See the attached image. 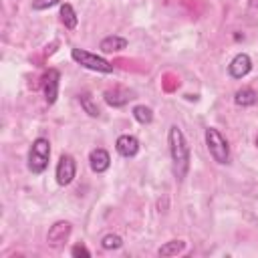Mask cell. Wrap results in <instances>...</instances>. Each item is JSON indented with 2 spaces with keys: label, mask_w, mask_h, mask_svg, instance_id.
Segmentation results:
<instances>
[{
  "label": "cell",
  "mask_w": 258,
  "mask_h": 258,
  "mask_svg": "<svg viewBox=\"0 0 258 258\" xmlns=\"http://www.w3.org/2000/svg\"><path fill=\"white\" fill-rule=\"evenodd\" d=\"M167 143H169V155H171V165H173V175L175 179H183L189 169V145L185 141V135L177 125L169 127L167 133Z\"/></svg>",
  "instance_id": "obj_1"
},
{
  "label": "cell",
  "mask_w": 258,
  "mask_h": 258,
  "mask_svg": "<svg viewBox=\"0 0 258 258\" xmlns=\"http://www.w3.org/2000/svg\"><path fill=\"white\" fill-rule=\"evenodd\" d=\"M50 157V143L44 137H38L32 141V147L28 151V169L32 173H42L48 167Z\"/></svg>",
  "instance_id": "obj_2"
},
{
  "label": "cell",
  "mask_w": 258,
  "mask_h": 258,
  "mask_svg": "<svg viewBox=\"0 0 258 258\" xmlns=\"http://www.w3.org/2000/svg\"><path fill=\"white\" fill-rule=\"evenodd\" d=\"M206 145H208L210 155L214 157V161L228 163V159H230V147H228V141L224 139V135L216 127H208L206 129Z\"/></svg>",
  "instance_id": "obj_3"
},
{
  "label": "cell",
  "mask_w": 258,
  "mask_h": 258,
  "mask_svg": "<svg viewBox=\"0 0 258 258\" xmlns=\"http://www.w3.org/2000/svg\"><path fill=\"white\" fill-rule=\"evenodd\" d=\"M71 56H73L75 62H79L85 69H91V71H97V73H113V62H109L107 58H103L99 54H93L89 50L73 48L71 50Z\"/></svg>",
  "instance_id": "obj_4"
},
{
  "label": "cell",
  "mask_w": 258,
  "mask_h": 258,
  "mask_svg": "<svg viewBox=\"0 0 258 258\" xmlns=\"http://www.w3.org/2000/svg\"><path fill=\"white\" fill-rule=\"evenodd\" d=\"M75 173H77V163H75L73 155L62 153L58 163H56V183L58 185H69L75 179Z\"/></svg>",
  "instance_id": "obj_5"
},
{
  "label": "cell",
  "mask_w": 258,
  "mask_h": 258,
  "mask_svg": "<svg viewBox=\"0 0 258 258\" xmlns=\"http://www.w3.org/2000/svg\"><path fill=\"white\" fill-rule=\"evenodd\" d=\"M58 81H60V73L56 69H48L42 77V91L48 105H52L58 97Z\"/></svg>",
  "instance_id": "obj_6"
},
{
  "label": "cell",
  "mask_w": 258,
  "mask_h": 258,
  "mask_svg": "<svg viewBox=\"0 0 258 258\" xmlns=\"http://www.w3.org/2000/svg\"><path fill=\"white\" fill-rule=\"evenodd\" d=\"M71 236V224L69 222H54L52 226H50V230H48V234H46V242H48V246H52V248H60L64 242H67V238Z\"/></svg>",
  "instance_id": "obj_7"
},
{
  "label": "cell",
  "mask_w": 258,
  "mask_h": 258,
  "mask_svg": "<svg viewBox=\"0 0 258 258\" xmlns=\"http://www.w3.org/2000/svg\"><path fill=\"white\" fill-rule=\"evenodd\" d=\"M228 71H230V75H232L234 79L246 77V75L252 71V60H250V56H248L246 52L236 54V56L232 58V62L228 64Z\"/></svg>",
  "instance_id": "obj_8"
},
{
  "label": "cell",
  "mask_w": 258,
  "mask_h": 258,
  "mask_svg": "<svg viewBox=\"0 0 258 258\" xmlns=\"http://www.w3.org/2000/svg\"><path fill=\"white\" fill-rule=\"evenodd\" d=\"M131 99H133V93L129 89H123V87H113V89L105 91V101L113 107H123Z\"/></svg>",
  "instance_id": "obj_9"
},
{
  "label": "cell",
  "mask_w": 258,
  "mask_h": 258,
  "mask_svg": "<svg viewBox=\"0 0 258 258\" xmlns=\"http://www.w3.org/2000/svg\"><path fill=\"white\" fill-rule=\"evenodd\" d=\"M89 163H91V169H93L95 173H103V171L109 169V165H111V157H109V153H107L105 149L97 147V149L91 151V155H89Z\"/></svg>",
  "instance_id": "obj_10"
},
{
  "label": "cell",
  "mask_w": 258,
  "mask_h": 258,
  "mask_svg": "<svg viewBox=\"0 0 258 258\" xmlns=\"http://www.w3.org/2000/svg\"><path fill=\"white\" fill-rule=\"evenodd\" d=\"M115 149H117L119 155H123V157H133V155H137V151H139V141H137V137H133V135H121V137L117 139V143H115Z\"/></svg>",
  "instance_id": "obj_11"
},
{
  "label": "cell",
  "mask_w": 258,
  "mask_h": 258,
  "mask_svg": "<svg viewBox=\"0 0 258 258\" xmlns=\"http://www.w3.org/2000/svg\"><path fill=\"white\" fill-rule=\"evenodd\" d=\"M258 101V93L250 87H244V89H238L236 95H234V103L240 105V107H250Z\"/></svg>",
  "instance_id": "obj_12"
},
{
  "label": "cell",
  "mask_w": 258,
  "mask_h": 258,
  "mask_svg": "<svg viewBox=\"0 0 258 258\" xmlns=\"http://www.w3.org/2000/svg\"><path fill=\"white\" fill-rule=\"evenodd\" d=\"M99 48H101L103 52H117V50L127 48V40H125L123 36H107V38L101 40Z\"/></svg>",
  "instance_id": "obj_13"
},
{
  "label": "cell",
  "mask_w": 258,
  "mask_h": 258,
  "mask_svg": "<svg viewBox=\"0 0 258 258\" xmlns=\"http://www.w3.org/2000/svg\"><path fill=\"white\" fill-rule=\"evenodd\" d=\"M183 248H185V242H183V240H169V242H165V244L157 250V254H159V256H175V254L183 252Z\"/></svg>",
  "instance_id": "obj_14"
},
{
  "label": "cell",
  "mask_w": 258,
  "mask_h": 258,
  "mask_svg": "<svg viewBox=\"0 0 258 258\" xmlns=\"http://www.w3.org/2000/svg\"><path fill=\"white\" fill-rule=\"evenodd\" d=\"M60 20H62V24H64L69 30L77 28L79 18H77V14H75V10H73L71 4H62V6H60Z\"/></svg>",
  "instance_id": "obj_15"
},
{
  "label": "cell",
  "mask_w": 258,
  "mask_h": 258,
  "mask_svg": "<svg viewBox=\"0 0 258 258\" xmlns=\"http://www.w3.org/2000/svg\"><path fill=\"white\" fill-rule=\"evenodd\" d=\"M79 101H81V107H83V111H85L87 115H91V117H99V115H101L97 103L93 101V97H91L89 93H81V95H79Z\"/></svg>",
  "instance_id": "obj_16"
},
{
  "label": "cell",
  "mask_w": 258,
  "mask_h": 258,
  "mask_svg": "<svg viewBox=\"0 0 258 258\" xmlns=\"http://www.w3.org/2000/svg\"><path fill=\"white\" fill-rule=\"evenodd\" d=\"M133 117H135V121H139L141 125H147V123L153 121V111H151L149 107H145V105H135V107H133Z\"/></svg>",
  "instance_id": "obj_17"
},
{
  "label": "cell",
  "mask_w": 258,
  "mask_h": 258,
  "mask_svg": "<svg viewBox=\"0 0 258 258\" xmlns=\"http://www.w3.org/2000/svg\"><path fill=\"white\" fill-rule=\"evenodd\" d=\"M101 246H103L105 250H119V248L123 246V240H121V236H117V234H107V236H103Z\"/></svg>",
  "instance_id": "obj_18"
},
{
  "label": "cell",
  "mask_w": 258,
  "mask_h": 258,
  "mask_svg": "<svg viewBox=\"0 0 258 258\" xmlns=\"http://www.w3.org/2000/svg\"><path fill=\"white\" fill-rule=\"evenodd\" d=\"M60 0H32V8L34 10H46L50 6H56Z\"/></svg>",
  "instance_id": "obj_19"
},
{
  "label": "cell",
  "mask_w": 258,
  "mask_h": 258,
  "mask_svg": "<svg viewBox=\"0 0 258 258\" xmlns=\"http://www.w3.org/2000/svg\"><path fill=\"white\" fill-rule=\"evenodd\" d=\"M71 254H73L75 258H77V256H85V258H89V256H91V252H89L83 244H75V246H73V250H71Z\"/></svg>",
  "instance_id": "obj_20"
},
{
  "label": "cell",
  "mask_w": 258,
  "mask_h": 258,
  "mask_svg": "<svg viewBox=\"0 0 258 258\" xmlns=\"http://www.w3.org/2000/svg\"><path fill=\"white\" fill-rule=\"evenodd\" d=\"M250 6L252 8H258V0H250Z\"/></svg>",
  "instance_id": "obj_21"
},
{
  "label": "cell",
  "mask_w": 258,
  "mask_h": 258,
  "mask_svg": "<svg viewBox=\"0 0 258 258\" xmlns=\"http://www.w3.org/2000/svg\"><path fill=\"white\" fill-rule=\"evenodd\" d=\"M256 147H258V135H256Z\"/></svg>",
  "instance_id": "obj_22"
}]
</instances>
